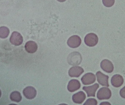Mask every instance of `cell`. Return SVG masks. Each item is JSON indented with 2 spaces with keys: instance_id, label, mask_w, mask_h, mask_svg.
<instances>
[{
  "instance_id": "6da1fadb",
  "label": "cell",
  "mask_w": 125,
  "mask_h": 105,
  "mask_svg": "<svg viewBox=\"0 0 125 105\" xmlns=\"http://www.w3.org/2000/svg\"><path fill=\"white\" fill-rule=\"evenodd\" d=\"M82 57L81 54L77 52H74L69 55L67 58L68 63L71 65H77L81 63Z\"/></svg>"
},
{
  "instance_id": "7a4b0ae2",
  "label": "cell",
  "mask_w": 125,
  "mask_h": 105,
  "mask_svg": "<svg viewBox=\"0 0 125 105\" xmlns=\"http://www.w3.org/2000/svg\"><path fill=\"white\" fill-rule=\"evenodd\" d=\"M98 42V37L93 33L87 34L84 38V43L87 45L93 47L97 45Z\"/></svg>"
},
{
  "instance_id": "3957f363",
  "label": "cell",
  "mask_w": 125,
  "mask_h": 105,
  "mask_svg": "<svg viewBox=\"0 0 125 105\" xmlns=\"http://www.w3.org/2000/svg\"><path fill=\"white\" fill-rule=\"evenodd\" d=\"M111 96V91L106 87H103L99 89L97 93V97L100 100H108Z\"/></svg>"
},
{
  "instance_id": "277c9868",
  "label": "cell",
  "mask_w": 125,
  "mask_h": 105,
  "mask_svg": "<svg viewBox=\"0 0 125 105\" xmlns=\"http://www.w3.org/2000/svg\"><path fill=\"white\" fill-rule=\"evenodd\" d=\"M10 41L13 45H20L23 43V37L20 33L17 31H14L10 37Z\"/></svg>"
},
{
  "instance_id": "5b68a950",
  "label": "cell",
  "mask_w": 125,
  "mask_h": 105,
  "mask_svg": "<svg viewBox=\"0 0 125 105\" xmlns=\"http://www.w3.org/2000/svg\"><path fill=\"white\" fill-rule=\"evenodd\" d=\"M82 43L80 37L77 35H73L68 39L67 44L70 47L75 48L78 47Z\"/></svg>"
},
{
  "instance_id": "8992f818",
  "label": "cell",
  "mask_w": 125,
  "mask_h": 105,
  "mask_svg": "<svg viewBox=\"0 0 125 105\" xmlns=\"http://www.w3.org/2000/svg\"><path fill=\"white\" fill-rule=\"evenodd\" d=\"M23 94L27 99L31 100L36 97L37 95L36 90L32 86H28L24 89Z\"/></svg>"
},
{
  "instance_id": "52a82bcc",
  "label": "cell",
  "mask_w": 125,
  "mask_h": 105,
  "mask_svg": "<svg viewBox=\"0 0 125 105\" xmlns=\"http://www.w3.org/2000/svg\"><path fill=\"white\" fill-rule=\"evenodd\" d=\"M96 80L95 76L93 73H89L85 74L81 78L83 84L85 85H91L94 83Z\"/></svg>"
},
{
  "instance_id": "ba28073f",
  "label": "cell",
  "mask_w": 125,
  "mask_h": 105,
  "mask_svg": "<svg viewBox=\"0 0 125 105\" xmlns=\"http://www.w3.org/2000/svg\"><path fill=\"white\" fill-rule=\"evenodd\" d=\"M96 76L97 77V80L98 82L103 86H105L106 87H109L108 84V76L106 75L101 72L100 71H98L96 73Z\"/></svg>"
},
{
  "instance_id": "9c48e42d",
  "label": "cell",
  "mask_w": 125,
  "mask_h": 105,
  "mask_svg": "<svg viewBox=\"0 0 125 105\" xmlns=\"http://www.w3.org/2000/svg\"><path fill=\"white\" fill-rule=\"evenodd\" d=\"M100 66L101 68L105 72L108 73H111L114 70V66L110 61L104 60L102 61Z\"/></svg>"
},
{
  "instance_id": "30bf717a",
  "label": "cell",
  "mask_w": 125,
  "mask_h": 105,
  "mask_svg": "<svg viewBox=\"0 0 125 105\" xmlns=\"http://www.w3.org/2000/svg\"><path fill=\"white\" fill-rule=\"evenodd\" d=\"M84 72V69L79 66H73L69 69V75L72 78H78Z\"/></svg>"
},
{
  "instance_id": "8fae6325",
  "label": "cell",
  "mask_w": 125,
  "mask_h": 105,
  "mask_svg": "<svg viewBox=\"0 0 125 105\" xmlns=\"http://www.w3.org/2000/svg\"><path fill=\"white\" fill-rule=\"evenodd\" d=\"M99 85L97 83H95L93 85L89 86H84L83 89L87 93V97H95V92L99 88Z\"/></svg>"
},
{
  "instance_id": "7c38bea8",
  "label": "cell",
  "mask_w": 125,
  "mask_h": 105,
  "mask_svg": "<svg viewBox=\"0 0 125 105\" xmlns=\"http://www.w3.org/2000/svg\"><path fill=\"white\" fill-rule=\"evenodd\" d=\"M81 87L80 81L76 79H72L70 81L67 86V89L70 92H74L79 90Z\"/></svg>"
},
{
  "instance_id": "4fadbf2b",
  "label": "cell",
  "mask_w": 125,
  "mask_h": 105,
  "mask_svg": "<svg viewBox=\"0 0 125 105\" xmlns=\"http://www.w3.org/2000/svg\"><path fill=\"white\" fill-rule=\"evenodd\" d=\"M124 81L123 77L118 74L115 75L111 78V84L115 88H119L123 84Z\"/></svg>"
},
{
  "instance_id": "5bb4252c",
  "label": "cell",
  "mask_w": 125,
  "mask_h": 105,
  "mask_svg": "<svg viewBox=\"0 0 125 105\" xmlns=\"http://www.w3.org/2000/svg\"><path fill=\"white\" fill-rule=\"evenodd\" d=\"M86 98V96L84 92L80 91L76 94H74L72 96V100L74 103L76 104H81L83 103Z\"/></svg>"
},
{
  "instance_id": "9a60e30c",
  "label": "cell",
  "mask_w": 125,
  "mask_h": 105,
  "mask_svg": "<svg viewBox=\"0 0 125 105\" xmlns=\"http://www.w3.org/2000/svg\"><path fill=\"white\" fill-rule=\"evenodd\" d=\"M37 48L38 46L37 44L31 41H28L25 45L26 50L29 53H34L37 50Z\"/></svg>"
},
{
  "instance_id": "2e32d148",
  "label": "cell",
  "mask_w": 125,
  "mask_h": 105,
  "mask_svg": "<svg viewBox=\"0 0 125 105\" xmlns=\"http://www.w3.org/2000/svg\"><path fill=\"white\" fill-rule=\"evenodd\" d=\"M10 100L12 101L19 103L22 99V97L20 92L18 91H14L11 93L10 96Z\"/></svg>"
},
{
  "instance_id": "e0dca14e",
  "label": "cell",
  "mask_w": 125,
  "mask_h": 105,
  "mask_svg": "<svg viewBox=\"0 0 125 105\" xmlns=\"http://www.w3.org/2000/svg\"><path fill=\"white\" fill-rule=\"evenodd\" d=\"M0 29V37L1 38H5L8 37L10 33V30L8 28L6 27H1Z\"/></svg>"
},
{
  "instance_id": "ac0fdd59",
  "label": "cell",
  "mask_w": 125,
  "mask_h": 105,
  "mask_svg": "<svg viewBox=\"0 0 125 105\" xmlns=\"http://www.w3.org/2000/svg\"><path fill=\"white\" fill-rule=\"evenodd\" d=\"M103 3L104 6L111 7L115 4V0H103Z\"/></svg>"
},
{
  "instance_id": "d6986e66",
  "label": "cell",
  "mask_w": 125,
  "mask_h": 105,
  "mask_svg": "<svg viewBox=\"0 0 125 105\" xmlns=\"http://www.w3.org/2000/svg\"><path fill=\"white\" fill-rule=\"evenodd\" d=\"M97 101L96 99L94 98H89L85 101L84 104V105H97Z\"/></svg>"
},
{
  "instance_id": "ffe728a7",
  "label": "cell",
  "mask_w": 125,
  "mask_h": 105,
  "mask_svg": "<svg viewBox=\"0 0 125 105\" xmlns=\"http://www.w3.org/2000/svg\"><path fill=\"white\" fill-rule=\"evenodd\" d=\"M120 95L123 98H125V86L122 88L120 91Z\"/></svg>"
},
{
  "instance_id": "44dd1931",
  "label": "cell",
  "mask_w": 125,
  "mask_h": 105,
  "mask_svg": "<svg viewBox=\"0 0 125 105\" xmlns=\"http://www.w3.org/2000/svg\"><path fill=\"white\" fill-rule=\"evenodd\" d=\"M57 1L59 2H64L66 1V0H57Z\"/></svg>"
}]
</instances>
